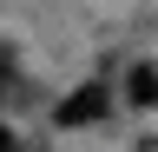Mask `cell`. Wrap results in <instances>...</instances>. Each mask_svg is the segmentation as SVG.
Returning <instances> with one entry per match:
<instances>
[{
  "mask_svg": "<svg viewBox=\"0 0 158 152\" xmlns=\"http://www.w3.org/2000/svg\"><path fill=\"white\" fill-rule=\"evenodd\" d=\"M106 106H112V99H106V86H79L73 99L59 106V126H92V119H106Z\"/></svg>",
  "mask_w": 158,
  "mask_h": 152,
  "instance_id": "6da1fadb",
  "label": "cell"
},
{
  "mask_svg": "<svg viewBox=\"0 0 158 152\" xmlns=\"http://www.w3.org/2000/svg\"><path fill=\"white\" fill-rule=\"evenodd\" d=\"M0 152H20V145H13V132H7V126H0Z\"/></svg>",
  "mask_w": 158,
  "mask_h": 152,
  "instance_id": "3957f363",
  "label": "cell"
},
{
  "mask_svg": "<svg viewBox=\"0 0 158 152\" xmlns=\"http://www.w3.org/2000/svg\"><path fill=\"white\" fill-rule=\"evenodd\" d=\"M125 93H132V106H145V112H158V66H132V80H125Z\"/></svg>",
  "mask_w": 158,
  "mask_h": 152,
  "instance_id": "7a4b0ae2",
  "label": "cell"
}]
</instances>
